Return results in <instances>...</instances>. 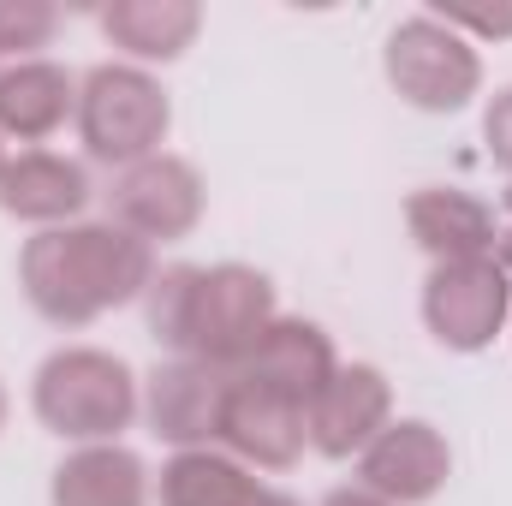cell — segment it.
<instances>
[{"label": "cell", "mask_w": 512, "mask_h": 506, "mask_svg": "<svg viewBox=\"0 0 512 506\" xmlns=\"http://www.w3.org/2000/svg\"><path fill=\"white\" fill-rule=\"evenodd\" d=\"M143 316H149V340L167 346L173 358H197L215 370H245L262 334L274 328L280 304H274V280L245 262H215V268H155L149 292H143Z\"/></svg>", "instance_id": "cell-1"}, {"label": "cell", "mask_w": 512, "mask_h": 506, "mask_svg": "<svg viewBox=\"0 0 512 506\" xmlns=\"http://www.w3.org/2000/svg\"><path fill=\"white\" fill-rule=\"evenodd\" d=\"M155 280V245L114 221H72L36 233L18 256V286L30 310L54 328H90L96 316L137 304Z\"/></svg>", "instance_id": "cell-2"}, {"label": "cell", "mask_w": 512, "mask_h": 506, "mask_svg": "<svg viewBox=\"0 0 512 506\" xmlns=\"http://www.w3.org/2000/svg\"><path fill=\"white\" fill-rule=\"evenodd\" d=\"M30 405L48 435L72 447H102V441H120V429H131L143 393L126 358L102 346H66L42 358V370L30 381Z\"/></svg>", "instance_id": "cell-3"}, {"label": "cell", "mask_w": 512, "mask_h": 506, "mask_svg": "<svg viewBox=\"0 0 512 506\" xmlns=\"http://www.w3.org/2000/svg\"><path fill=\"white\" fill-rule=\"evenodd\" d=\"M173 126V108H167V90L131 66V60H108L96 72H84L78 84V137H84V155L102 161V167H137L149 155H161V137Z\"/></svg>", "instance_id": "cell-4"}, {"label": "cell", "mask_w": 512, "mask_h": 506, "mask_svg": "<svg viewBox=\"0 0 512 506\" xmlns=\"http://www.w3.org/2000/svg\"><path fill=\"white\" fill-rule=\"evenodd\" d=\"M387 84L423 114H459L483 90V60H477L471 36L417 12L387 36Z\"/></svg>", "instance_id": "cell-5"}, {"label": "cell", "mask_w": 512, "mask_h": 506, "mask_svg": "<svg viewBox=\"0 0 512 506\" xmlns=\"http://www.w3.org/2000/svg\"><path fill=\"white\" fill-rule=\"evenodd\" d=\"M512 316V274L495 256L477 262H441L423 280V328L447 352H483Z\"/></svg>", "instance_id": "cell-6"}, {"label": "cell", "mask_w": 512, "mask_h": 506, "mask_svg": "<svg viewBox=\"0 0 512 506\" xmlns=\"http://www.w3.org/2000/svg\"><path fill=\"white\" fill-rule=\"evenodd\" d=\"M108 221L137 233L143 245L185 239L203 221V179H197V167L167 155V149L137 161V167H120L114 185H108Z\"/></svg>", "instance_id": "cell-7"}, {"label": "cell", "mask_w": 512, "mask_h": 506, "mask_svg": "<svg viewBox=\"0 0 512 506\" xmlns=\"http://www.w3.org/2000/svg\"><path fill=\"white\" fill-rule=\"evenodd\" d=\"M447 471H453V447L435 423L423 417H399L387 423L382 435L358 453V483L376 489L393 506H423L447 489Z\"/></svg>", "instance_id": "cell-8"}, {"label": "cell", "mask_w": 512, "mask_h": 506, "mask_svg": "<svg viewBox=\"0 0 512 506\" xmlns=\"http://www.w3.org/2000/svg\"><path fill=\"white\" fill-rule=\"evenodd\" d=\"M227 387L233 376L197 358H173L155 364V376L143 381V417L167 447H215L221 441V411H227Z\"/></svg>", "instance_id": "cell-9"}, {"label": "cell", "mask_w": 512, "mask_h": 506, "mask_svg": "<svg viewBox=\"0 0 512 506\" xmlns=\"http://www.w3.org/2000/svg\"><path fill=\"white\" fill-rule=\"evenodd\" d=\"M221 447L239 465H256V471H292L310 447L304 405L280 399L274 387H262L251 376H233L227 411H221Z\"/></svg>", "instance_id": "cell-10"}, {"label": "cell", "mask_w": 512, "mask_h": 506, "mask_svg": "<svg viewBox=\"0 0 512 506\" xmlns=\"http://www.w3.org/2000/svg\"><path fill=\"white\" fill-rule=\"evenodd\" d=\"M387 423H393V387L376 364H340L304 411L310 447L322 459H358Z\"/></svg>", "instance_id": "cell-11"}, {"label": "cell", "mask_w": 512, "mask_h": 506, "mask_svg": "<svg viewBox=\"0 0 512 506\" xmlns=\"http://www.w3.org/2000/svg\"><path fill=\"white\" fill-rule=\"evenodd\" d=\"M90 173L84 161L72 155H54V149H24V155H6V173H0V209L12 221H30V227H72V215L90 203Z\"/></svg>", "instance_id": "cell-12"}, {"label": "cell", "mask_w": 512, "mask_h": 506, "mask_svg": "<svg viewBox=\"0 0 512 506\" xmlns=\"http://www.w3.org/2000/svg\"><path fill=\"white\" fill-rule=\"evenodd\" d=\"M334 370H340L334 340H328L316 322H304V316H274V328L262 334V346L251 352V364H245L239 376L262 381V387H274L280 399H292V405L310 411V399L334 381Z\"/></svg>", "instance_id": "cell-13"}, {"label": "cell", "mask_w": 512, "mask_h": 506, "mask_svg": "<svg viewBox=\"0 0 512 506\" xmlns=\"http://www.w3.org/2000/svg\"><path fill=\"white\" fill-rule=\"evenodd\" d=\"M405 227L417 239V251L441 262H477V256H495V209L459 185H429L405 203Z\"/></svg>", "instance_id": "cell-14"}, {"label": "cell", "mask_w": 512, "mask_h": 506, "mask_svg": "<svg viewBox=\"0 0 512 506\" xmlns=\"http://www.w3.org/2000/svg\"><path fill=\"white\" fill-rule=\"evenodd\" d=\"M78 120V78L54 60H12L0 72V137L42 143Z\"/></svg>", "instance_id": "cell-15"}, {"label": "cell", "mask_w": 512, "mask_h": 506, "mask_svg": "<svg viewBox=\"0 0 512 506\" xmlns=\"http://www.w3.org/2000/svg\"><path fill=\"white\" fill-rule=\"evenodd\" d=\"M48 501L54 506H149V471L120 441L78 447V453L60 459V471L48 483Z\"/></svg>", "instance_id": "cell-16"}, {"label": "cell", "mask_w": 512, "mask_h": 506, "mask_svg": "<svg viewBox=\"0 0 512 506\" xmlns=\"http://www.w3.org/2000/svg\"><path fill=\"white\" fill-rule=\"evenodd\" d=\"M203 30V12L191 0H114L102 6V36L131 60H179Z\"/></svg>", "instance_id": "cell-17"}, {"label": "cell", "mask_w": 512, "mask_h": 506, "mask_svg": "<svg viewBox=\"0 0 512 506\" xmlns=\"http://www.w3.org/2000/svg\"><path fill=\"white\" fill-rule=\"evenodd\" d=\"M268 483H256L251 465H239L227 447H185L161 465V506H256Z\"/></svg>", "instance_id": "cell-18"}, {"label": "cell", "mask_w": 512, "mask_h": 506, "mask_svg": "<svg viewBox=\"0 0 512 506\" xmlns=\"http://www.w3.org/2000/svg\"><path fill=\"white\" fill-rule=\"evenodd\" d=\"M60 30V6L48 0H0V54L12 60H36V48H48Z\"/></svg>", "instance_id": "cell-19"}, {"label": "cell", "mask_w": 512, "mask_h": 506, "mask_svg": "<svg viewBox=\"0 0 512 506\" xmlns=\"http://www.w3.org/2000/svg\"><path fill=\"white\" fill-rule=\"evenodd\" d=\"M429 18H441L447 30H471V36H512V6H477V0H435Z\"/></svg>", "instance_id": "cell-20"}, {"label": "cell", "mask_w": 512, "mask_h": 506, "mask_svg": "<svg viewBox=\"0 0 512 506\" xmlns=\"http://www.w3.org/2000/svg\"><path fill=\"white\" fill-rule=\"evenodd\" d=\"M483 143H489L495 167L512 173V84L495 90V102H489V114H483Z\"/></svg>", "instance_id": "cell-21"}, {"label": "cell", "mask_w": 512, "mask_h": 506, "mask_svg": "<svg viewBox=\"0 0 512 506\" xmlns=\"http://www.w3.org/2000/svg\"><path fill=\"white\" fill-rule=\"evenodd\" d=\"M322 506H393V501H382L376 489H364V483H340V489H328L322 495Z\"/></svg>", "instance_id": "cell-22"}, {"label": "cell", "mask_w": 512, "mask_h": 506, "mask_svg": "<svg viewBox=\"0 0 512 506\" xmlns=\"http://www.w3.org/2000/svg\"><path fill=\"white\" fill-rule=\"evenodd\" d=\"M495 262L512 274V185H507V221H501V233H495Z\"/></svg>", "instance_id": "cell-23"}, {"label": "cell", "mask_w": 512, "mask_h": 506, "mask_svg": "<svg viewBox=\"0 0 512 506\" xmlns=\"http://www.w3.org/2000/svg\"><path fill=\"white\" fill-rule=\"evenodd\" d=\"M256 506H298V501H292V495H280V489H262V495H256Z\"/></svg>", "instance_id": "cell-24"}, {"label": "cell", "mask_w": 512, "mask_h": 506, "mask_svg": "<svg viewBox=\"0 0 512 506\" xmlns=\"http://www.w3.org/2000/svg\"><path fill=\"white\" fill-rule=\"evenodd\" d=\"M0 429H6V387H0Z\"/></svg>", "instance_id": "cell-25"}, {"label": "cell", "mask_w": 512, "mask_h": 506, "mask_svg": "<svg viewBox=\"0 0 512 506\" xmlns=\"http://www.w3.org/2000/svg\"><path fill=\"white\" fill-rule=\"evenodd\" d=\"M0 173H6V149H0Z\"/></svg>", "instance_id": "cell-26"}]
</instances>
